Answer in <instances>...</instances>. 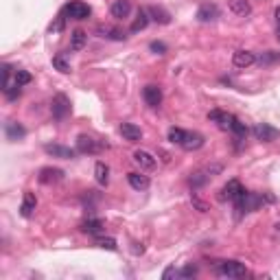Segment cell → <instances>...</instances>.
Masks as SVG:
<instances>
[{"instance_id":"38","label":"cell","mask_w":280,"mask_h":280,"mask_svg":"<svg viewBox=\"0 0 280 280\" xmlns=\"http://www.w3.org/2000/svg\"><path fill=\"white\" fill-rule=\"evenodd\" d=\"M64 15H59V18H57V22L55 24H51V27H48V31H51V33H59L62 29H64Z\"/></svg>"},{"instance_id":"39","label":"cell","mask_w":280,"mask_h":280,"mask_svg":"<svg viewBox=\"0 0 280 280\" xmlns=\"http://www.w3.org/2000/svg\"><path fill=\"white\" fill-rule=\"evenodd\" d=\"M175 276H179V271H177L175 267H167V269H164V274H162V278H164V280L175 278Z\"/></svg>"},{"instance_id":"9","label":"cell","mask_w":280,"mask_h":280,"mask_svg":"<svg viewBox=\"0 0 280 280\" xmlns=\"http://www.w3.org/2000/svg\"><path fill=\"white\" fill-rule=\"evenodd\" d=\"M204 145V136L202 134H197V131H186V136L182 140V149L186 151H195V149H199V147Z\"/></svg>"},{"instance_id":"30","label":"cell","mask_w":280,"mask_h":280,"mask_svg":"<svg viewBox=\"0 0 280 280\" xmlns=\"http://www.w3.org/2000/svg\"><path fill=\"white\" fill-rule=\"evenodd\" d=\"M184 136H186V131H182L179 127H171V129H169V140H171L173 145H182Z\"/></svg>"},{"instance_id":"41","label":"cell","mask_w":280,"mask_h":280,"mask_svg":"<svg viewBox=\"0 0 280 280\" xmlns=\"http://www.w3.org/2000/svg\"><path fill=\"white\" fill-rule=\"evenodd\" d=\"M276 20H278V24H280V7L276 9Z\"/></svg>"},{"instance_id":"36","label":"cell","mask_w":280,"mask_h":280,"mask_svg":"<svg viewBox=\"0 0 280 280\" xmlns=\"http://www.w3.org/2000/svg\"><path fill=\"white\" fill-rule=\"evenodd\" d=\"M151 53H155V55H164V53H167V44H164V42H151Z\"/></svg>"},{"instance_id":"35","label":"cell","mask_w":280,"mask_h":280,"mask_svg":"<svg viewBox=\"0 0 280 280\" xmlns=\"http://www.w3.org/2000/svg\"><path fill=\"white\" fill-rule=\"evenodd\" d=\"M191 204H193V206H195V208L199 210V212H208V204H206L204 199H199V197H197V195H191Z\"/></svg>"},{"instance_id":"27","label":"cell","mask_w":280,"mask_h":280,"mask_svg":"<svg viewBox=\"0 0 280 280\" xmlns=\"http://www.w3.org/2000/svg\"><path fill=\"white\" fill-rule=\"evenodd\" d=\"M147 24H149V15H147V11L140 9L138 15H136V20H134V24H131V31L138 33V31H143V29L147 27Z\"/></svg>"},{"instance_id":"37","label":"cell","mask_w":280,"mask_h":280,"mask_svg":"<svg viewBox=\"0 0 280 280\" xmlns=\"http://www.w3.org/2000/svg\"><path fill=\"white\" fill-rule=\"evenodd\" d=\"M179 276H182V278H193V276H197V265H186L182 271H179Z\"/></svg>"},{"instance_id":"12","label":"cell","mask_w":280,"mask_h":280,"mask_svg":"<svg viewBox=\"0 0 280 280\" xmlns=\"http://www.w3.org/2000/svg\"><path fill=\"white\" fill-rule=\"evenodd\" d=\"M121 134H123V138H125V140H129V143H138V140L143 138V131H140V127L134 125V123H123Z\"/></svg>"},{"instance_id":"6","label":"cell","mask_w":280,"mask_h":280,"mask_svg":"<svg viewBox=\"0 0 280 280\" xmlns=\"http://www.w3.org/2000/svg\"><path fill=\"white\" fill-rule=\"evenodd\" d=\"M245 193V188L241 186V182L238 179H230V182L221 188V195H219V199H236V197H241Z\"/></svg>"},{"instance_id":"21","label":"cell","mask_w":280,"mask_h":280,"mask_svg":"<svg viewBox=\"0 0 280 280\" xmlns=\"http://www.w3.org/2000/svg\"><path fill=\"white\" fill-rule=\"evenodd\" d=\"M94 177H96V182L101 184V186H108V182H110V167H108V164L96 162V167H94Z\"/></svg>"},{"instance_id":"43","label":"cell","mask_w":280,"mask_h":280,"mask_svg":"<svg viewBox=\"0 0 280 280\" xmlns=\"http://www.w3.org/2000/svg\"><path fill=\"white\" fill-rule=\"evenodd\" d=\"M276 230H278V232H280V224H276Z\"/></svg>"},{"instance_id":"1","label":"cell","mask_w":280,"mask_h":280,"mask_svg":"<svg viewBox=\"0 0 280 280\" xmlns=\"http://www.w3.org/2000/svg\"><path fill=\"white\" fill-rule=\"evenodd\" d=\"M234 206H236V217L248 215V212L256 210L258 206H263V197L256 195V193H248V191H245L241 197H236V199H234Z\"/></svg>"},{"instance_id":"26","label":"cell","mask_w":280,"mask_h":280,"mask_svg":"<svg viewBox=\"0 0 280 280\" xmlns=\"http://www.w3.org/2000/svg\"><path fill=\"white\" fill-rule=\"evenodd\" d=\"M149 15H151L155 22H160V24H169V22H171V13L164 11L162 7H151V9H149Z\"/></svg>"},{"instance_id":"29","label":"cell","mask_w":280,"mask_h":280,"mask_svg":"<svg viewBox=\"0 0 280 280\" xmlns=\"http://www.w3.org/2000/svg\"><path fill=\"white\" fill-rule=\"evenodd\" d=\"M230 129H232V131H234V134H236V138H238V140H243L245 136H248V127H245V125H243V123H241V121H238V118H234V116H232V123H230Z\"/></svg>"},{"instance_id":"31","label":"cell","mask_w":280,"mask_h":280,"mask_svg":"<svg viewBox=\"0 0 280 280\" xmlns=\"http://www.w3.org/2000/svg\"><path fill=\"white\" fill-rule=\"evenodd\" d=\"M53 66H55V68H57V70H59V72H70V64H68V62H66V59H64V57H62V55H57V57H53Z\"/></svg>"},{"instance_id":"19","label":"cell","mask_w":280,"mask_h":280,"mask_svg":"<svg viewBox=\"0 0 280 280\" xmlns=\"http://www.w3.org/2000/svg\"><path fill=\"white\" fill-rule=\"evenodd\" d=\"M208 118H210L212 123H217L219 129H230V123H232V116H230V114H226V112H221V110H212V112L208 114Z\"/></svg>"},{"instance_id":"17","label":"cell","mask_w":280,"mask_h":280,"mask_svg":"<svg viewBox=\"0 0 280 280\" xmlns=\"http://www.w3.org/2000/svg\"><path fill=\"white\" fill-rule=\"evenodd\" d=\"M35 206H37L35 195H33V193H24V197H22V206H20V215L29 219L33 212H35Z\"/></svg>"},{"instance_id":"16","label":"cell","mask_w":280,"mask_h":280,"mask_svg":"<svg viewBox=\"0 0 280 280\" xmlns=\"http://www.w3.org/2000/svg\"><path fill=\"white\" fill-rule=\"evenodd\" d=\"M101 147L96 145V140L94 138H90V136H79L77 138V151L81 153H96Z\"/></svg>"},{"instance_id":"25","label":"cell","mask_w":280,"mask_h":280,"mask_svg":"<svg viewBox=\"0 0 280 280\" xmlns=\"http://www.w3.org/2000/svg\"><path fill=\"white\" fill-rule=\"evenodd\" d=\"M98 33H101V37L116 39V42H123V39H125V33H123L121 29H112V27H98Z\"/></svg>"},{"instance_id":"20","label":"cell","mask_w":280,"mask_h":280,"mask_svg":"<svg viewBox=\"0 0 280 280\" xmlns=\"http://www.w3.org/2000/svg\"><path fill=\"white\" fill-rule=\"evenodd\" d=\"M24 136H27V129H24L20 123H15V121H11V123H7V138L9 140H22Z\"/></svg>"},{"instance_id":"40","label":"cell","mask_w":280,"mask_h":280,"mask_svg":"<svg viewBox=\"0 0 280 280\" xmlns=\"http://www.w3.org/2000/svg\"><path fill=\"white\" fill-rule=\"evenodd\" d=\"M158 153L162 155V160H164V162H171V155H169L167 151H158Z\"/></svg>"},{"instance_id":"10","label":"cell","mask_w":280,"mask_h":280,"mask_svg":"<svg viewBox=\"0 0 280 280\" xmlns=\"http://www.w3.org/2000/svg\"><path fill=\"white\" fill-rule=\"evenodd\" d=\"M217 18H219L217 5L206 3V5L199 7V11H197V20H199V22H212V20H217Z\"/></svg>"},{"instance_id":"22","label":"cell","mask_w":280,"mask_h":280,"mask_svg":"<svg viewBox=\"0 0 280 280\" xmlns=\"http://www.w3.org/2000/svg\"><path fill=\"white\" fill-rule=\"evenodd\" d=\"M228 7H230V11L236 13V15H248L252 11L248 0H228Z\"/></svg>"},{"instance_id":"24","label":"cell","mask_w":280,"mask_h":280,"mask_svg":"<svg viewBox=\"0 0 280 280\" xmlns=\"http://www.w3.org/2000/svg\"><path fill=\"white\" fill-rule=\"evenodd\" d=\"M103 221L101 219H88V221H84L81 224V230L84 232H88V234H98V232H103Z\"/></svg>"},{"instance_id":"18","label":"cell","mask_w":280,"mask_h":280,"mask_svg":"<svg viewBox=\"0 0 280 280\" xmlns=\"http://www.w3.org/2000/svg\"><path fill=\"white\" fill-rule=\"evenodd\" d=\"M134 162L138 164L140 169H153L155 167V158L149 151H143V149L134 151Z\"/></svg>"},{"instance_id":"32","label":"cell","mask_w":280,"mask_h":280,"mask_svg":"<svg viewBox=\"0 0 280 280\" xmlns=\"http://www.w3.org/2000/svg\"><path fill=\"white\" fill-rule=\"evenodd\" d=\"M31 72H27V70H18L15 72V81H18V86L22 88V86H27V84H31Z\"/></svg>"},{"instance_id":"4","label":"cell","mask_w":280,"mask_h":280,"mask_svg":"<svg viewBox=\"0 0 280 280\" xmlns=\"http://www.w3.org/2000/svg\"><path fill=\"white\" fill-rule=\"evenodd\" d=\"M252 134L256 136V140H261V143H274L280 136V131L276 127H271L269 123H258V125H254Z\"/></svg>"},{"instance_id":"7","label":"cell","mask_w":280,"mask_h":280,"mask_svg":"<svg viewBox=\"0 0 280 280\" xmlns=\"http://www.w3.org/2000/svg\"><path fill=\"white\" fill-rule=\"evenodd\" d=\"M44 151H46L48 155H53V158H62V160L75 158V149H70V147H64V145H46Z\"/></svg>"},{"instance_id":"33","label":"cell","mask_w":280,"mask_h":280,"mask_svg":"<svg viewBox=\"0 0 280 280\" xmlns=\"http://www.w3.org/2000/svg\"><path fill=\"white\" fill-rule=\"evenodd\" d=\"M96 245L98 248H103V250H110V252L116 250V241H114V238H98Z\"/></svg>"},{"instance_id":"34","label":"cell","mask_w":280,"mask_h":280,"mask_svg":"<svg viewBox=\"0 0 280 280\" xmlns=\"http://www.w3.org/2000/svg\"><path fill=\"white\" fill-rule=\"evenodd\" d=\"M204 171H206V175H208V177H215V175H219V173L224 171V164L215 162V164H210V167H206Z\"/></svg>"},{"instance_id":"3","label":"cell","mask_w":280,"mask_h":280,"mask_svg":"<svg viewBox=\"0 0 280 280\" xmlns=\"http://www.w3.org/2000/svg\"><path fill=\"white\" fill-rule=\"evenodd\" d=\"M217 274L224 278H243V276H248V269L236 261H226L217 267Z\"/></svg>"},{"instance_id":"13","label":"cell","mask_w":280,"mask_h":280,"mask_svg":"<svg viewBox=\"0 0 280 280\" xmlns=\"http://www.w3.org/2000/svg\"><path fill=\"white\" fill-rule=\"evenodd\" d=\"M64 177V171L62 169H53V167H46L39 171V182L42 184H53V182H59Z\"/></svg>"},{"instance_id":"14","label":"cell","mask_w":280,"mask_h":280,"mask_svg":"<svg viewBox=\"0 0 280 280\" xmlns=\"http://www.w3.org/2000/svg\"><path fill=\"white\" fill-rule=\"evenodd\" d=\"M127 182H129V186L134 188V191H147L149 188V177L147 175H143V173H129L127 175Z\"/></svg>"},{"instance_id":"2","label":"cell","mask_w":280,"mask_h":280,"mask_svg":"<svg viewBox=\"0 0 280 280\" xmlns=\"http://www.w3.org/2000/svg\"><path fill=\"white\" fill-rule=\"evenodd\" d=\"M90 13H92V9H90L86 3H81V0H72V3L66 5L64 11H62L64 18H70V20H86Z\"/></svg>"},{"instance_id":"42","label":"cell","mask_w":280,"mask_h":280,"mask_svg":"<svg viewBox=\"0 0 280 280\" xmlns=\"http://www.w3.org/2000/svg\"><path fill=\"white\" fill-rule=\"evenodd\" d=\"M278 42H280V24H278Z\"/></svg>"},{"instance_id":"5","label":"cell","mask_w":280,"mask_h":280,"mask_svg":"<svg viewBox=\"0 0 280 280\" xmlns=\"http://www.w3.org/2000/svg\"><path fill=\"white\" fill-rule=\"evenodd\" d=\"M51 112H53V116L57 121H62L66 118L70 114V101H68V96L66 94H57L53 98V103H51Z\"/></svg>"},{"instance_id":"15","label":"cell","mask_w":280,"mask_h":280,"mask_svg":"<svg viewBox=\"0 0 280 280\" xmlns=\"http://www.w3.org/2000/svg\"><path fill=\"white\" fill-rule=\"evenodd\" d=\"M254 62H256V57H254V53H250V51H236L232 55V64L236 68H248V66H252Z\"/></svg>"},{"instance_id":"11","label":"cell","mask_w":280,"mask_h":280,"mask_svg":"<svg viewBox=\"0 0 280 280\" xmlns=\"http://www.w3.org/2000/svg\"><path fill=\"white\" fill-rule=\"evenodd\" d=\"M129 11H131V3H129V0H114L112 7H110V13L114 15V18H118V20L127 18Z\"/></svg>"},{"instance_id":"8","label":"cell","mask_w":280,"mask_h":280,"mask_svg":"<svg viewBox=\"0 0 280 280\" xmlns=\"http://www.w3.org/2000/svg\"><path fill=\"white\" fill-rule=\"evenodd\" d=\"M143 96H145V101L149 108H160V103H162V90L158 86H147L143 90Z\"/></svg>"},{"instance_id":"28","label":"cell","mask_w":280,"mask_h":280,"mask_svg":"<svg viewBox=\"0 0 280 280\" xmlns=\"http://www.w3.org/2000/svg\"><path fill=\"white\" fill-rule=\"evenodd\" d=\"M208 175H206V171H197V173H193L191 177H188V184H191L193 188H202L206 182H208Z\"/></svg>"},{"instance_id":"23","label":"cell","mask_w":280,"mask_h":280,"mask_svg":"<svg viewBox=\"0 0 280 280\" xmlns=\"http://www.w3.org/2000/svg\"><path fill=\"white\" fill-rule=\"evenodd\" d=\"M86 39H88L86 31H81V29L72 31V35H70V48H72V51H81V48L86 46Z\"/></svg>"}]
</instances>
